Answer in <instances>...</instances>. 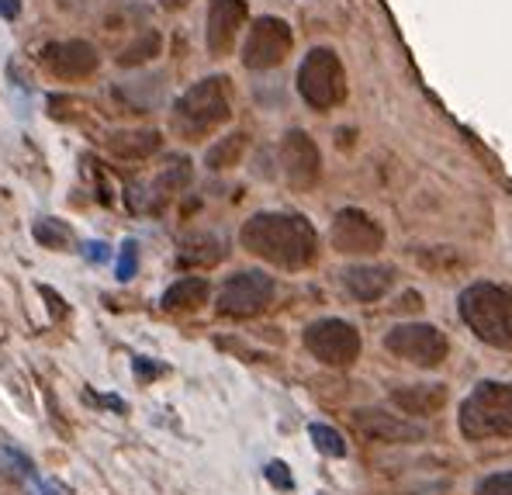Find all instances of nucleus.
I'll return each instance as SVG.
<instances>
[{
  "instance_id": "f257e3e1",
  "label": "nucleus",
  "mask_w": 512,
  "mask_h": 495,
  "mask_svg": "<svg viewBox=\"0 0 512 495\" xmlns=\"http://www.w3.org/2000/svg\"><path fill=\"white\" fill-rule=\"evenodd\" d=\"M243 250L281 270H301L319 253V236L305 215L291 212H260L239 232Z\"/></svg>"
},
{
  "instance_id": "f03ea898",
  "label": "nucleus",
  "mask_w": 512,
  "mask_h": 495,
  "mask_svg": "<svg viewBox=\"0 0 512 495\" xmlns=\"http://www.w3.org/2000/svg\"><path fill=\"white\" fill-rule=\"evenodd\" d=\"M464 326L495 350H512V284L474 281L457 302Z\"/></svg>"
},
{
  "instance_id": "7ed1b4c3",
  "label": "nucleus",
  "mask_w": 512,
  "mask_h": 495,
  "mask_svg": "<svg viewBox=\"0 0 512 495\" xmlns=\"http://www.w3.org/2000/svg\"><path fill=\"white\" fill-rule=\"evenodd\" d=\"M232 118V97L225 77H205L187 87L173 104V132L187 142H201Z\"/></svg>"
},
{
  "instance_id": "20e7f679",
  "label": "nucleus",
  "mask_w": 512,
  "mask_h": 495,
  "mask_svg": "<svg viewBox=\"0 0 512 495\" xmlns=\"http://www.w3.org/2000/svg\"><path fill=\"white\" fill-rule=\"evenodd\" d=\"M468 440H512V381H481L461 405Z\"/></svg>"
},
{
  "instance_id": "39448f33",
  "label": "nucleus",
  "mask_w": 512,
  "mask_h": 495,
  "mask_svg": "<svg viewBox=\"0 0 512 495\" xmlns=\"http://www.w3.org/2000/svg\"><path fill=\"white\" fill-rule=\"evenodd\" d=\"M298 94H301V101L315 111L340 108L346 101V94H350L340 52L329 49V45H319V49L308 52L298 66Z\"/></svg>"
},
{
  "instance_id": "423d86ee",
  "label": "nucleus",
  "mask_w": 512,
  "mask_h": 495,
  "mask_svg": "<svg viewBox=\"0 0 512 495\" xmlns=\"http://www.w3.org/2000/svg\"><path fill=\"white\" fill-rule=\"evenodd\" d=\"M295 49V32L284 18L263 14L250 25L243 42V66L246 70H274Z\"/></svg>"
},
{
  "instance_id": "0eeeda50",
  "label": "nucleus",
  "mask_w": 512,
  "mask_h": 495,
  "mask_svg": "<svg viewBox=\"0 0 512 495\" xmlns=\"http://www.w3.org/2000/svg\"><path fill=\"white\" fill-rule=\"evenodd\" d=\"M384 350L416 367H440L450 354V340L429 322H402L384 336Z\"/></svg>"
},
{
  "instance_id": "6e6552de",
  "label": "nucleus",
  "mask_w": 512,
  "mask_h": 495,
  "mask_svg": "<svg viewBox=\"0 0 512 495\" xmlns=\"http://www.w3.org/2000/svg\"><path fill=\"white\" fill-rule=\"evenodd\" d=\"M305 350L326 367H353L360 357V333L346 319H319L305 329Z\"/></svg>"
},
{
  "instance_id": "1a4fd4ad",
  "label": "nucleus",
  "mask_w": 512,
  "mask_h": 495,
  "mask_svg": "<svg viewBox=\"0 0 512 495\" xmlns=\"http://www.w3.org/2000/svg\"><path fill=\"white\" fill-rule=\"evenodd\" d=\"M274 295H277L274 277H267L263 270H243V274H232L222 284V291H218V312L239 315V319L260 315L274 302Z\"/></svg>"
},
{
  "instance_id": "9d476101",
  "label": "nucleus",
  "mask_w": 512,
  "mask_h": 495,
  "mask_svg": "<svg viewBox=\"0 0 512 495\" xmlns=\"http://www.w3.org/2000/svg\"><path fill=\"white\" fill-rule=\"evenodd\" d=\"M329 239L346 257H374L384 246V229L378 219H371L360 208H343V212H336Z\"/></svg>"
},
{
  "instance_id": "9b49d317",
  "label": "nucleus",
  "mask_w": 512,
  "mask_h": 495,
  "mask_svg": "<svg viewBox=\"0 0 512 495\" xmlns=\"http://www.w3.org/2000/svg\"><path fill=\"white\" fill-rule=\"evenodd\" d=\"M97 63V49L84 39H70V42H52L42 49V70L56 80H66V84H77V80L94 77Z\"/></svg>"
},
{
  "instance_id": "f8f14e48",
  "label": "nucleus",
  "mask_w": 512,
  "mask_h": 495,
  "mask_svg": "<svg viewBox=\"0 0 512 495\" xmlns=\"http://www.w3.org/2000/svg\"><path fill=\"white\" fill-rule=\"evenodd\" d=\"M281 167L291 187L298 191H312L322 177V153L315 139L301 129H291L281 142Z\"/></svg>"
},
{
  "instance_id": "ddd939ff",
  "label": "nucleus",
  "mask_w": 512,
  "mask_h": 495,
  "mask_svg": "<svg viewBox=\"0 0 512 495\" xmlns=\"http://www.w3.org/2000/svg\"><path fill=\"white\" fill-rule=\"evenodd\" d=\"M246 18H250V7L246 0H212L208 4V18H205V42L212 56H229L236 49L239 32L246 28Z\"/></svg>"
},
{
  "instance_id": "4468645a",
  "label": "nucleus",
  "mask_w": 512,
  "mask_h": 495,
  "mask_svg": "<svg viewBox=\"0 0 512 495\" xmlns=\"http://www.w3.org/2000/svg\"><path fill=\"white\" fill-rule=\"evenodd\" d=\"M353 426L367 440H378V444H412V440H423L426 433L423 426L412 423V416L388 409H357L353 412Z\"/></svg>"
},
{
  "instance_id": "2eb2a0df",
  "label": "nucleus",
  "mask_w": 512,
  "mask_h": 495,
  "mask_svg": "<svg viewBox=\"0 0 512 495\" xmlns=\"http://www.w3.org/2000/svg\"><path fill=\"white\" fill-rule=\"evenodd\" d=\"M343 284L357 302H381L395 288V270L384 264H357L343 274Z\"/></svg>"
},
{
  "instance_id": "dca6fc26",
  "label": "nucleus",
  "mask_w": 512,
  "mask_h": 495,
  "mask_svg": "<svg viewBox=\"0 0 512 495\" xmlns=\"http://www.w3.org/2000/svg\"><path fill=\"white\" fill-rule=\"evenodd\" d=\"M391 402L412 419L436 416L447 405V385H402L391 392Z\"/></svg>"
},
{
  "instance_id": "f3484780",
  "label": "nucleus",
  "mask_w": 512,
  "mask_h": 495,
  "mask_svg": "<svg viewBox=\"0 0 512 495\" xmlns=\"http://www.w3.org/2000/svg\"><path fill=\"white\" fill-rule=\"evenodd\" d=\"M208 302V281L205 277H180L163 291V309L170 312H191Z\"/></svg>"
},
{
  "instance_id": "a211bd4d",
  "label": "nucleus",
  "mask_w": 512,
  "mask_h": 495,
  "mask_svg": "<svg viewBox=\"0 0 512 495\" xmlns=\"http://www.w3.org/2000/svg\"><path fill=\"white\" fill-rule=\"evenodd\" d=\"M160 146H163L160 132H149V129L118 132V135H111V139H108V149L115 156H122V160H146V156H153Z\"/></svg>"
},
{
  "instance_id": "6ab92c4d",
  "label": "nucleus",
  "mask_w": 512,
  "mask_h": 495,
  "mask_svg": "<svg viewBox=\"0 0 512 495\" xmlns=\"http://www.w3.org/2000/svg\"><path fill=\"white\" fill-rule=\"evenodd\" d=\"M160 49H163V35L156 32V28H149V32H142L132 45H125L122 56H118V66H142L160 56Z\"/></svg>"
},
{
  "instance_id": "aec40b11",
  "label": "nucleus",
  "mask_w": 512,
  "mask_h": 495,
  "mask_svg": "<svg viewBox=\"0 0 512 495\" xmlns=\"http://www.w3.org/2000/svg\"><path fill=\"white\" fill-rule=\"evenodd\" d=\"M246 153V135L236 132V135H225L222 142H215L212 149H208V167L212 170H229L236 167L239 160H243Z\"/></svg>"
},
{
  "instance_id": "412c9836",
  "label": "nucleus",
  "mask_w": 512,
  "mask_h": 495,
  "mask_svg": "<svg viewBox=\"0 0 512 495\" xmlns=\"http://www.w3.org/2000/svg\"><path fill=\"white\" fill-rule=\"evenodd\" d=\"M308 433H312V440H315V447H319V454H326V457H346V440L333 430V426L312 423V426H308Z\"/></svg>"
},
{
  "instance_id": "4be33fe9",
  "label": "nucleus",
  "mask_w": 512,
  "mask_h": 495,
  "mask_svg": "<svg viewBox=\"0 0 512 495\" xmlns=\"http://www.w3.org/2000/svg\"><path fill=\"white\" fill-rule=\"evenodd\" d=\"M35 236L42 239L45 246H66L73 239V232L66 229V225H56L52 219H45V222H39V229H35Z\"/></svg>"
},
{
  "instance_id": "5701e85b",
  "label": "nucleus",
  "mask_w": 512,
  "mask_h": 495,
  "mask_svg": "<svg viewBox=\"0 0 512 495\" xmlns=\"http://www.w3.org/2000/svg\"><path fill=\"white\" fill-rule=\"evenodd\" d=\"M474 495H512V471H499V475H488L485 482H478Z\"/></svg>"
},
{
  "instance_id": "b1692460",
  "label": "nucleus",
  "mask_w": 512,
  "mask_h": 495,
  "mask_svg": "<svg viewBox=\"0 0 512 495\" xmlns=\"http://www.w3.org/2000/svg\"><path fill=\"white\" fill-rule=\"evenodd\" d=\"M284 471H288V468H284L281 461H270L267 464V478L277 485V489H291V485H295V482H291V475H284Z\"/></svg>"
},
{
  "instance_id": "393cba45",
  "label": "nucleus",
  "mask_w": 512,
  "mask_h": 495,
  "mask_svg": "<svg viewBox=\"0 0 512 495\" xmlns=\"http://www.w3.org/2000/svg\"><path fill=\"white\" fill-rule=\"evenodd\" d=\"M132 270H135V243H125V253H122V264H118V274L132 277Z\"/></svg>"
},
{
  "instance_id": "a878e982",
  "label": "nucleus",
  "mask_w": 512,
  "mask_h": 495,
  "mask_svg": "<svg viewBox=\"0 0 512 495\" xmlns=\"http://www.w3.org/2000/svg\"><path fill=\"white\" fill-rule=\"evenodd\" d=\"M0 14H4V18H14V14H18V0H0Z\"/></svg>"
},
{
  "instance_id": "bb28decb",
  "label": "nucleus",
  "mask_w": 512,
  "mask_h": 495,
  "mask_svg": "<svg viewBox=\"0 0 512 495\" xmlns=\"http://www.w3.org/2000/svg\"><path fill=\"white\" fill-rule=\"evenodd\" d=\"M187 4H191V0H160L163 11H184Z\"/></svg>"
}]
</instances>
